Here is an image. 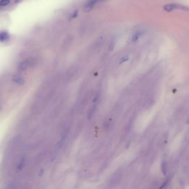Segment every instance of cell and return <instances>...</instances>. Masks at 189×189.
<instances>
[{"instance_id":"52a82bcc","label":"cell","mask_w":189,"mask_h":189,"mask_svg":"<svg viewBox=\"0 0 189 189\" xmlns=\"http://www.w3.org/2000/svg\"><path fill=\"white\" fill-rule=\"evenodd\" d=\"M141 36V33L140 32H137L136 33L133 37V41L134 42H136L140 38V36Z\"/></svg>"},{"instance_id":"8fae6325","label":"cell","mask_w":189,"mask_h":189,"mask_svg":"<svg viewBox=\"0 0 189 189\" xmlns=\"http://www.w3.org/2000/svg\"><path fill=\"white\" fill-rule=\"evenodd\" d=\"M128 60V56H125V57H124L122 58L121 59V61H120V63H123V62L127 61Z\"/></svg>"},{"instance_id":"5bb4252c","label":"cell","mask_w":189,"mask_h":189,"mask_svg":"<svg viewBox=\"0 0 189 189\" xmlns=\"http://www.w3.org/2000/svg\"><path fill=\"white\" fill-rule=\"evenodd\" d=\"M1 108H2V107H1V103H0V111L1 110Z\"/></svg>"},{"instance_id":"7a4b0ae2","label":"cell","mask_w":189,"mask_h":189,"mask_svg":"<svg viewBox=\"0 0 189 189\" xmlns=\"http://www.w3.org/2000/svg\"><path fill=\"white\" fill-rule=\"evenodd\" d=\"M31 61L29 60H26L23 62H21L18 66V69L21 70H25L31 65Z\"/></svg>"},{"instance_id":"277c9868","label":"cell","mask_w":189,"mask_h":189,"mask_svg":"<svg viewBox=\"0 0 189 189\" xmlns=\"http://www.w3.org/2000/svg\"><path fill=\"white\" fill-rule=\"evenodd\" d=\"M13 81L19 85H23L25 83V79L20 75H15L13 78Z\"/></svg>"},{"instance_id":"4fadbf2b","label":"cell","mask_w":189,"mask_h":189,"mask_svg":"<svg viewBox=\"0 0 189 189\" xmlns=\"http://www.w3.org/2000/svg\"><path fill=\"white\" fill-rule=\"evenodd\" d=\"M20 1H21V0H16V2H18Z\"/></svg>"},{"instance_id":"7c38bea8","label":"cell","mask_w":189,"mask_h":189,"mask_svg":"<svg viewBox=\"0 0 189 189\" xmlns=\"http://www.w3.org/2000/svg\"><path fill=\"white\" fill-rule=\"evenodd\" d=\"M98 97H99V96H98L97 95H96V97H95V98H94V102H96L97 100L98 99Z\"/></svg>"},{"instance_id":"8992f818","label":"cell","mask_w":189,"mask_h":189,"mask_svg":"<svg viewBox=\"0 0 189 189\" xmlns=\"http://www.w3.org/2000/svg\"><path fill=\"white\" fill-rule=\"evenodd\" d=\"M10 2L9 0H1L0 1V7L1 6H6L8 5Z\"/></svg>"},{"instance_id":"5b68a950","label":"cell","mask_w":189,"mask_h":189,"mask_svg":"<svg viewBox=\"0 0 189 189\" xmlns=\"http://www.w3.org/2000/svg\"><path fill=\"white\" fill-rule=\"evenodd\" d=\"M9 38V34L6 32H0V42L7 41Z\"/></svg>"},{"instance_id":"ba28073f","label":"cell","mask_w":189,"mask_h":189,"mask_svg":"<svg viewBox=\"0 0 189 189\" xmlns=\"http://www.w3.org/2000/svg\"><path fill=\"white\" fill-rule=\"evenodd\" d=\"M115 43L114 40L112 41L111 42V43H110V45H109V47H108V51L110 52L113 51V49L114 48V47H115Z\"/></svg>"},{"instance_id":"9c48e42d","label":"cell","mask_w":189,"mask_h":189,"mask_svg":"<svg viewBox=\"0 0 189 189\" xmlns=\"http://www.w3.org/2000/svg\"><path fill=\"white\" fill-rule=\"evenodd\" d=\"M161 169H162V172L164 173V174H165V172H166V163H165V161H163L162 163Z\"/></svg>"},{"instance_id":"6da1fadb","label":"cell","mask_w":189,"mask_h":189,"mask_svg":"<svg viewBox=\"0 0 189 189\" xmlns=\"http://www.w3.org/2000/svg\"><path fill=\"white\" fill-rule=\"evenodd\" d=\"M163 9L165 11L167 12H170L173 10H174L175 9L182 10V11H188L189 10V8L187 7L186 6L181 5V4H166L163 7Z\"/></svg>"},{"instance_id":"3957f363","label":"cell","mask_w":189,"mask_h":189,"mask_svg":"<svg viewBox=\"0 0 189 189\" xmlns=\"http://www.w3.org/2000/svg\"><path fill=\"white\" fill-rule=\"evenodd\" d=\"M97 2V0H90L85 6V11L88 12L90 11L92 8L94 7V5Z\"/></svg>"},{"instance_id":"30bf717a","label":"cell","mask_w":189,"mask_h":189,"mask_svg":"<svg viewBox=\"0 0 189 189\" xmlns=\"http://www.w3.org/2000/svg\"><path fill=\"white\" fill-rule=\"evenodd\" d=\"M78 11H75L71 15V16H70V18H76V17L78 16Z\"/></svg>"}]
</instances>
